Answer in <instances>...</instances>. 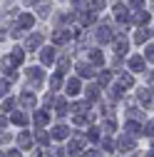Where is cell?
Masks as SVG:
<instances>
[{"label":"cell","instance_id":"obj_15","mask_svg":"<svg viewBox=\"0 0 154 157\" xmlns=\"http://www.w3.org/2000/svg\"><path fill=\"white\" fill-rule=\"evenodd\" d=\"M40 63H42V65H52V63H55V48H42Z\"/></svg>","mask_w":154,"mask_h":157},{"label":"cell","instance_id":"obj_42","mask_svg":"<svg viewBox=\"0 0 154 157\" xmlns=\"http://www.w3.org/2000/svg\"><path fill=\"white\" fill-rule=\"evenodd\" d=\"M127 117H132V120H142V112L139 110H127Z\"/></svg>","mask_w":154,"mask_h":157},{"label":"cell","instance_id":"obj_38","mask_svg":"<svg viewBox=\"0 0 154 157\" xmlns=\"http://www.w3.org/2000/svg\"><path fill=\"white\" fill-rule=\"evenodd\" d=\"M72 5H75V10L80 13V10H85L87 8V0H72Z\"/></svg>","mask_w":154,"mask_h":157},{"label":"cell","instance_id":"obj_14","mask_svg":"<svg viewBox=\"0 0 154 157\" xmlns=\"http://www.w3.org/2000/svg\"><path fill=\"white\" fill-rule=\"evenodd\" d=\"M132 23H137V25H147V23H149V13L142 10V8H137V10H134V15H132Z\"/></svg>","mask_w":154,"mask_h":157},{"label":"cell","instance_id":"obj_11","mask_svg":"<svg viewBox=\"0 0 154 157\" xmlns=\"http://www.w3.org/2000/svg\"><path fill=\"white\" fill-rule=\"evenodd\" d=\"M80 13H82V15H80V23H82L85 28H90V25H94V23H97V13H94V10L90 13V10L85 8V10H80Z\"/></svg>","mask_w":154,"mask_h":157},{"label":"cell","instance_id":"obj_35","mask_svg":"<svg viewBox=\"0 0 154 157\" xmlns=\"http://www.w3.org/2000/svg\"><path fill=\"white\" fill-rule=\"evenodd\" d=\"M10 92V80H0V97H5Z\"/></svg>","mask_w":154,"mask_h":157},{"label":"cell","instance_id":"obj_52","mask_svg":"<svg viewBox=\"0 0 154 157\" xmlns=\"http://www.w3.org/2000/svg\"><path fill=\"white\" fill-rule=\"evenodd\" d=\"M25 5H35V0H25Z\"/></svg>","mask_w":154,"mask_h":157},{"label":"cell","instance_id":"obj_40","mask_svg":"<svg viewBox=\"0 0 154 157\" xmlns=\"http://www.w3.org/2000/svg\"><path fill=\"white\" fill-rule=\"evenodd\" d=\"M144 57H147L149 63L154 60V48H152V45H147V48H144Z\"/></svg>","mask_w":154,"mask_h":157},{"label":"cell","instance_id":"obj_23","mask_svg":"<svg viewBox=\"0 0 154 157\" xmlns=\"http://www.w3.org/2000/svg\"><path fill=\"white\" fill-rule=\"evenodd\" d=\"M50 13H52V3H47V0L37 3V15H40V17H47Z\"/></svg>","mask_w":154,"mask_h":157},{"label":"cell","instance_id":"obj_8","mask_svg":"<svg viewBox=\"0 0 154 157\" xmlns=\"http://www.w3.org/2000/svg\"><path fill=\"white\" fill-rule=\"evenodd\" d=\"M134 147H137V142H134V137H129V132L117 142V150L119 152H134Z\"/></svg>","mask_w":154,"mask_h":157},{"label":"cell","instance_id":"obj_50","mask_svg":"<svg viewBox=\"0 0 154 157\" xmlns=\"http://www.w3.org/2000/svg\"><path fill=\"white\" fill-rule=\"evenodd\" d=\"M5 37H8V30H5V28H0V43H3Z\"/></svg>","mask_w":154,"mask_h":157},{"label":"cell","instance_id":"obj_1","mask_svg":"<svg viewBox=\"0 0 154 157\" xmlns=\"http://www.w3.org/2000/svg\"><path fill=\"white\" fill-rule=\"evenodd\" d=\"M23 57H25V50H23V48H13V52H10L8 57H3V60H0V67H3V72L10 75V82L17 77L15 67H17V65H23Z\"/></svg>","mask_w":154,"mask_h":157},{"label":"cell","instance_id":"obj_10","mask_svg":"<svg viewBox=\"0 0 154 157\" xmlns=\"http://www.w3.org/2000/svg\"><path fill=\"white\" fill-rule=\"evenodd\" d=\"M42 45V33H32L30 37H28V40H25V50H37V48H40Z\"/></svg>","mask_w":154,"mask_h":157},{"label":"cell","instance_id":"obj_39","mask_svg":"<svg viewBox=\"0 0 154 157\" xmlns=\"http://www.w3.org/2000/svg\"><path fill=\"white\" fill-rule=\"evenodd\" d=\"M3 110H5V112H10V110H15V100H13V97H8V100L3 102Z\"/></svg>","mask_w":154,"mask_h":157},{"label":"cell","instance_id":"obj_33","mask_svg":"<svg viewBox=\"0 0 154 157\" xmlns=\"http://www.w3.org/2000/svg\"><path fill=\"white\" fill-rule=\"evenodd\" d=\"M100 140V130L97 127H90V132H87V142H97Z\"/></svg>","mask_w":154,"mask_h":157},{"label":"cell","instance_id":"obj_9","mask_svg":"<svg viewBox=\"0 0 154 157\" xmlns=\"http://www.w3.org/2000/svg\"><path fill=\"white\" fill-rule=\"evenodd\" d=\"M114 20H117L119 25L129 23V13H127V8H124L122 3H117V5H114Z\"/></svg>","mask_w":154,"mask_h":157},{"label":"cell","instance_id":"obj_48","mask_svg":"<svg viewBox=\"0 0 154 157\" xmlns=\"http://www.w3.org/2000/svg\"><path fill=\"white\" fill-rule=\"evenodd\" d=\"M129 3H132V8H142V5H144V0H129Z\"/></svg>","mask_w":154,"mask_h":157},{"label":"cell","instance_id":"obj_44","mask_svg":"<svg viewBox=\"0 0 154 157\" xmlns=\"http://www.w3.org/2000/svg\"><path fill=\"white\" fill-rule=\"evenodd\" d=\"M50 157H65V150H62V147H55Z\"/></svg>","mask_w":154,"mask_h":157},{"label":"cell","instance_id":"obj_25","mask_svg":"<svg viewBox=\"0 0 154 157\" xmlns=\"http://www.w3.org/2000/svg\"><path fill=\"white\" fill-rule=\"evenodd\" d=\"M77 75H80V77H92L94 75V67H90L87 63H80V65H77Z\"/></svg>","mask_w":154,"mask_h":157},{"label":"cell","instance_id":"obj_7","mask_svg":"<svg viewBox=\"0 0 154 157\" xmlns=\"http://www.w3.org/2000/svg\"><path fill=\"white\" fill-rule=\"evenodd\" d=\"M117 87L124 92V90H129V87H134V77L129 75V72H119L117 75Z\"/></svg>","mask_w":154,"mask_h":157},{"label":"cell","instance_id":"obj_21","mask_svg":"<svg viewBox=\"0 0 154 157\" xmlns=\"http://www.w3.org/2000/svg\"><path fill=\"white\" fill-rule=\"evenodd\" d=\"M147 37H152V30H149V28H142V30L134 33V43L142 45V43H147Z\"/></svg>","mask_w":154,"mask_h":157},{"label":"cell","instance_id":"obj_24","mask_svg":"<svg viewBox=\"0 0 154 157\" xmlns=\"http://www.w3.org/2000/svg\"><path fill=\"white\" fill-rule=\"evenodd\" d=\"M70 110L75 115H90V105L87 102H75V105H70Z\"/></svg>","mask_w":154,"mask_h":157},{"label":"cell","instance_id":"obj_26","mask_svg":"<svg viewBox=\"0 0 154 157\" xmlns=\"http://www.w3.org/2000/svg\"><path fill=\"white\" fill-rule=\"evenodd\" d=\"M17 145L25 147V150H30V145H32V135H30V132H20V137H17Z\"/></svg>","mask_w":154,"mask_h":157},{"label":"cell","instance_id":"obj_43","mask_svg":"<svg viewBox=\"0 0 154 157\" xmlns=\"http://www.w3.org/2000/svg\"><path fill=\"white\" fill-rule=\"evenodd\" d=\"M102 147H105L107 152H112V150H114V142H112V140H109V137H107V140L102 142Z\"/></svg>","mask_w":154,"mask_h":157},{"label":"cell","instance_id":"obj_22","mask_svg":"<svg viewBox=\"0 0 154 157\" xmlns=\"http://www.w3.org/2000/svg\"><path fill=\"white\" fill-rule=\"evenodd\" d=\"M129 50V43H127V37L122 35V37H117V43H114V52H117V55H124Z\"/></svg>","mask_w":154,"mask_h":157},{"label":"cell","instance_id":"obj_51","mask_svg":"<svg viewBox=\"0 0 154 157\" xmlns=\"http://www.w3.org/2000/svg\"><path fill=\"white\" fill-rule=\"evenodd\" d=\"M30 157H42V150H32V155Z\"/></svg>","mask_w":154,"mask_h":157},{"label":"cell","instance_id":"obj_12","mask_svg":"<svg viewBox=\"0 0 154 157\" xmlns=\"http://www.w3.org/2000/svg\"><path fill=\"white\" fill-rule=\"evenodd\" d=\"M20 102H23V107H35V105H37V97H35L30 90H23V92H20Z\"/></svg>","mask_w":154,"mask_h":157},{"label":"cell","instance_id":"obj_36","mask_svg":"<svg viewBox=\"0 0 154 157\" xmlns=\"http://www.w3.org/2000/svg\"><path fill=\"white\" fill-rule=\"evenodd\" d=\"M60 72H67L70 70V57H60V67H57Z\"/></svg>","mask_w":154,"mask_h":157},{"label":"cell","instance_id":"obj_54","mask_svg":"<svg viewBox=\"0 0 154 157\" xmlns=\"http://www.w3.org/2000/svg\"><path fill=\"white\" fill-rule=\"evenodd\" d=\"M0 157H5V155H3V152H0Z\"/></svg>","mask_w":154,"mask_h":157},{"label":"cell","instance_id":"obj_6","mask_svg":"<svg viewBox=\"0 0 154 157\" xmlns=\"http://www.w3.org/2000/svg\"><path fill=\"white\" fill-rule=\"evenodd\" d=\"M112 37H114L112 25H109V23H102L100 30H97V40H100V43H112Z\"/></svg>","mask_w":154,"mask_h":157},{"label":"cell","instance_id":"obj_3","mask_svg":"<svg viewBox=\"0 0 154 157\" xmlns=\"http://www.w3.org/2000/svg\"><path fill=\"white\" fill-rule=\"evenodd\" d=\"M25 75H28L30 87H40V85H42V80H45L42 67H28V70H25Z\"/></svg>","mask_w":154,"mask_h":157},{"label":"cell","instance_id":"obj_17","mask_svg":"<svg viewBox=\"0 0 154 157\" xmlns=\"http://www.w3.org/2000/svg\"><path fill=\"white\" fill-rule=\"evenodd\" d=\"M129 70H132V72H142V70H144V60H142L139 55H132V57H129Z\"/></svg>","mask_w":154,"mask_h":157},{"label":"cell","instance_id":"obj_29","mask_svg":"<svg viewBox=\"0 0 154 157\" xmlns=\"http://www.w3.org/2000/svg\"><path fill=\"white\" fill-rule=\"evenodd\" d=\"M47 120H50V112L47 110H37L35 112V122L37 125H47Z\"/></svg>","mask_w":154,"mask_h":157},{"label":"cell","instance_id":"obj_4","mask_svg":"<svg viewBox=\"0 0 154 157\" xmlns=\"http://www.w3.org/2000/svg\"><path fill=\"white\" fill-rule=\"evenodd\" d=\"M85 145H87V137H82V135H75L72 140H70V147H67V155L70 157H77L82 150H85Z\"/></svg>","mask_w":154,"mask_h":157},{"label":"cell","instance_id":"obj_45","mask_svg":"<svg viewBox=\"0 0 154 157\" xmlns=\"http://www.w3.org/2000/svg\"><path fill=\"white\" fill-rule=\"evenodd\" d=\"M77 157H100V155L94 152V150H90V152H80V155H77Z\"/></svg>","mask_w":154,"mask_h":157},{"label":"cell","instance_id":"obj_30","mask_svg":"<svg viewBox=\"0 0 154 157\" xmlns=\"http://www.w3.org/2000/svg\"><path fill=\"white\" fill-rule=\"evenodd\" d=\"M62 75H65V72H60V70H57V72H55V75L50 77V85H52L50 90H57V87L62 85Z\"/></svg>","mask_w":154,"mask_h":157},{"label":"cell","instance_id":"obj_49","mask_svg":"<svg viewBox=\"0 0 154 157\" xmlns=\"http://www.w3.org/2000/svg\"><path fill=\"white\" fill-rule=\"evenodd\" d=\"M8 157H23V155H20V150H10V152H8Z\"/></svg>","mask_w":154,"mask_h":157},{"label":"cell","instance_id":"obj_16","mask_svg":"<svg viewBox=\"0 0 154 157\" xmlns=\"http://www.w3.org/2000/svg\"><path fill=\"white\" fill-rule=\"evenodd\" d=\"M52 105H55L57 117H65V115H67V100H65V97H57V100H52Z\"/></svg>","mask_w":154,"mask_h":157},{"label":"cell","instance_id":"obj_46","mask_svg":"<svg viewBox=\"0 0 154 157\" xmlns=\"http://www.w3.org/2000/svg\"><path fill=\"white\" fill-rule=\"evenodd\" d=\"M5 127H8V120H5L3 115H0V132H5Z\"/></svg>","mask_w":154,"mask_h":157},{"label":"cell","instance_id":"obj_2","mask_svg":"<svg viewBox=\"0 0 154 157\" xmlns=\"http://www.w3.org/2000/svg\"><path fill=\"white\" fill-rule=\"evenodd\" d=\"M35 25V17L30 15V13H20V15H17V20H15V25H13V35L15 37H20L25 30H30Z\"/></svg>","mask_w":154,"mask_h":157},{"label":"cell","instance_id":"obj_31","mask_svg":"<svg viewBox=\"0 0 154 157\" xmlns=\"http://www.w3.org/2000/svg\"><path fill=\"white\" fill-rule=\"evenodd\" d=\"M139 120H132V117H127V132H132V135H137L139 132Z\"/></svg>","mask_w":154,"mask_h":157},{"label":"cell","instance_id":"obj_13","mask_svg":"<svg viewBox=\"0 0 154 157\" xmlns=\"http://www.w3.org/2000/svg\"><path fill=\"white\" fill-rule=\"evenodd\" d=\"M90 63H92L94 67H102V65H105V55H102V50L92 48V50H90Z\"/></svg>","mask_w":154,"mask_h":157},{"label":"cell","instance_id":"obj_37","mask_svg":"<svg viewBox=\"0 0 154 157\" xmlns=\"http://www.w3.org/2000/svg\"><path fill=\"white\" fill-rule=\"evenodd\" d=\"M114 130H117V122H114V120H112V117H109V120L105 122V132H109V135H112Z\"/></svg>","mask_w":154,"mask_h":157},{"label":"cell","instance_id":"obj_28","mask_svg":"<svg viewBox=\"0 0 154 157\" xmlns=\"http://www.w3.org/2000/svg\"><path fill=\"white\" fill-rule=\"evenodd\" d=\"M85 92H87V100H90V102L100 100V85H90V87H87Z\"/></svg>","mask_w":154,"mask_h":157},{"label":"cell","instance_id":"obj_53","mask_svg":"<svg viewBox=\"0 0 154 157\" xmlns=\"http://www.w3.org/2000/svg\"><path fill=\"white\" fill-rule=\"evenodd\" d=\"M147 157H154V155H152V150H149V155H147Z\"/></svg>","mask_w":154,"mask_h":157},{"label":"cell","instance_id":"obj_20","mask_svg":"<svg viewBox=\"0 0 154 157\" xmlns=\"http://www.w3.org/2000/svg\"><path fill=\"white\" fill-rule=\"evenodd\" d=\"M139 102H142V107H152V90H147V87H142L139 90Z\"/></svg>","mask_w":154,"mask_h":157},{"label":"cell","instance_id":"obj_47","mask_svg":"<svg viewBox=\"0 0 154 157\" xmlns=\"http://www.w3.org/2000/svg\"><path fill=\"white\" fill-rule=\"evenodd\" d=\"M144 135H147V137H152V135H154V130H152V122H149V125H144Z\"/></svg>","mask_w":154,"mask_h":157},{"label":"cell","instance_id":"obj_32","mask_svg":"<svg viewBox=\"0 0 154 157\" xmlns=\"http://www.w3.org/2000/svg\"><path fill=\"white\" fill-rule=\"evenodd\" d=\"M35 140L40 142V145H50V135H47L45 130H37V132H35Z\"/></svg>","mask_w":154,"mask_h":157},{"label":"cell","instance_id":"obj_18","mask_svg":"<svg viewBox=\"0 0 154 157\" xmlns=\"http://www.w3.org/2000/svg\"><path fill=\"white\" fill-rule=\"evenodd\" d=\"M65 137H70V127L67 125H57L52 130V140H65Z\"/></svg>","mask_w":154,"mask_h":157},{"label":"cell","instance_id":"obj_27","mask_svg":"<svg viewBox=\"0 0 154 157\" xmlns=\"http://www.w3.org/2000/svg\"><path fill=\"white\" fill-rule=\"evenodd\" d=\"M65 90H67L70 95H77V92L82 90V85H80V80H77V77H72V80H70V82L65 85Z\"/></svg>","mask_w":154,"mask_h":157},{"label":"cell","instance_id":"obj_5","mask_svg":"<svg viewBox=\"0 0 154 157\" xmlns=\"http://www.w3.org/2000/svg\"><path fill=\"white\" fill-rule=\"evenodd\" d=\"M70 37H72V33H70L67 28H57V30L52 33V43H55V45H65V43H70Z\"/></svg>","mask_w":154,"mask_h":157},{"label":"cell","instance_id":"obj_19","mask_svg":"<svg viewBox=\"0 0 154 157\" xmlns=\"http://www.w3.org/2000/svg\"><path fill=\"white\" fill-rule=\"evenodd\" d=\"M10 120H13L15 125H28V115L20 112V110H10Z\"/></svg>","mask_w":154,"mask_h":157},{"label":"cell","instance_id":"obj_41","mask_svg":"<svg viewBox=\"0 0 154 157\" xmlns=\"http://www.w3.org/2000/svg\"><path fill=\"white\" fill-rule=\"evenodd\" d=\"M102 8H105V0H92V10L94 13H100Z\"/></svg>","mask_w":154,"mask_h":157},{"label":"cell","instance_id":"obj_34","mask_svg":"<svg viewBox=\"0 0 154 157\" xmlns=\"http://www.w3.org/2000/svg\"><path fill=\"white\" fill-rule=\"evenodd\" d=\"M109 77H112V75H109L107 70L100 72V87H107V85H109Z\"/></svg>","mask_w":154,"mask_h":157}]
</instances>
